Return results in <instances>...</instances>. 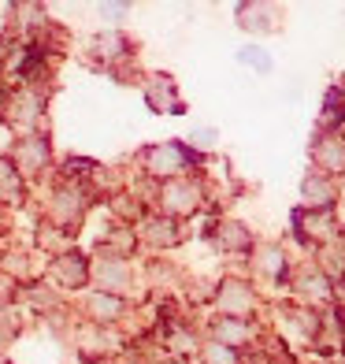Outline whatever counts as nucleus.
I'll list each match as a JSON object with an SVG mask.
<instances>
[{
    "label": "nucleus",
    "instance_id": "nucleus-1",
    "mask_svg": "<svg viewBox=\"0 0 345 364\" xmlns=\"http://www.w3.org/2000/svg\"><path fill=\"white\" fill-rule=\"evenodd\" d=\"M241 60H245V63H256V68H268V63H271L264 53H260V48H256V53H245Z\"/></svg>",
    "mask_w": 345,
    "mask_h": 364
}]
</instances>
